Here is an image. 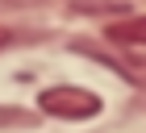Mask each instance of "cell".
Listing matches in <instances>:
<instances>
[{
  "label": "cell",
  "mask_w": 146,
  "mask_h": 133,
  "mask_svg": "<svg viewBox=\"0 0 146 133\" xmlns=\"http://www.w3.org/2000/svg\"><path fill=\"white\" fill-rule=\"evenodd\" d=\"M13 42V29H4V25H0V46H9Z\"/></svg>",
  "instance_id": "obj_4"
},
{
  "label": "cell",
  "mask_w": 146,
  "mask_h": 133,
  "mask_svg": "<svg viewBox=\"0 0 146 133\" xmlns=\"http://www.w3.org/2000/svg\"><path fill=\"white\" fill-rule=\"evenodd\" d=\"M38 108L46 117H58V121H88L100 112V96L88 88H75V83H54L38 96Z\"/></svg>",
  "instance_id": "obj_1"
},
{
  "label": "cell",
  "mask_w": 146,
  "mask_h": 133,
  "mask_svg": "<svg viewBox=\"0 0 146 133\" xmlns=\"http://www.w3.org/2000/svg\"><path fill=\"white\" fill-rule=\"evenodd\" d=\"M117 71H121L125 79H134L138 88H146V58H142V54H134V58H121V63H117Z\"/></svg>",
  "instance_id": "obj_3"
},
{
  "label": "cell",
  "mask_w": 146,
  "mask_h": 133,
  "mask_svg": "<svg viewBox=\"0 0 146 133\" xmlns=\"http://www.w3.org/2000/svg\"><path fill=\"white\" fill-rule=\"evenodd\" d=\"M109 42H117V46H146V13L113 21L109 25Z\"/></svg>",
  "instance_id": "obj_2"
}]
</instances>
